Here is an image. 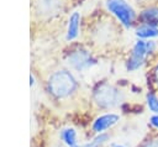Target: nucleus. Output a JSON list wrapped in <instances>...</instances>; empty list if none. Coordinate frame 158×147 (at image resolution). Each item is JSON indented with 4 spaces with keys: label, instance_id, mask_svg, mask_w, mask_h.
<instances>
[{
    "label": "nucleus",
    "instance_id": "nucleus-5",
    "mask_svg": "<svg viewBox=\"0 0 158 147\" xmlns=\"http://www.w3.org/2000/svg\"><path fill=\"white\" fill-rule=\"evenodd\" d=\"M118 120H120V116L117 114L107 112V114H104V115L98 116L93 121L91 128H93L94 132H96V133L100 135V133H104L110 127H112L114 125H116L118 122Z\"/></svg>",
    "mask_w": 158,
    "mask_h": 147
},
{
    "label": "nucleus",
    "instance_id": "nucleus-13",
    "mask_svg": "<svg viewBox=\"0 0 158 147\" xmlns=\"http://www.w3.org/2000/svg\"><path fill=\"white\" fill-rule=\"evenodd\" d=\"M154 48H156V42L154 41H147L146 42V49H147V54H149V53H152L153 51H154Z\"/></svg>",
    "mask_w": 158,
    "mask_h": 147
},
{
    "label": "nucleus",
    "instance_id": "nucleus-16",
    "mask_svg": "<svg viewBox=\"0 0 158 147\" xmlns=\"http://www.w3.org/2000/svg\"><path fill=\"white\" fill-rule=\"evenodd\" d=\"M154 75H156V80H157V83H158V65H157V68H156V70H154Z\"/></svg>",
    "mask_w": 158,
    "mask_h": 147
},
{
    "label": "nucleus",
    "instance_id": "nucleus-2",
    "mask_svg": "<svg viewBox=\"0 0 158 147\" xmlns=\"http://www.w3.org/2000/svg\"><path fill=\"white\" fill-rule=\"evenodd\" d=\"M107 10L116 16V19L121 22L122 26L130 28L135 21L136 14L131 5L125 0H106Z\"/></svg>",
    "mask_w": 158,
    "mask_h": 147
},
{
    "label": "nucleus",
    "instance_id": "nucleus-6",
    "mask_svg": "<svg viewBox=\"0 0 158 147\" xmlns=\"http://www.w3.org/2000/svg\"><path fill=\"white\" fill-rule=\"evenodd\" d=\"M68 61H69L68 63L77 70H83L85 68H89L91 64H94L91 56L86 51H83V49L70 53L68 57Z\"/></svg>",
    "mask_w": 158,
    "mask_h": 147
},
{
    "label": "nucleus",
    "instance_id": "nucleus-9",
    "mask_svg": "<svg viewBox=\"0 0 158 147\" xmlns=\"http://www.w3.org/2000/svg\"><path fill=\"white\" fill-rule=\"evenodd\" d=\"M60 138L68 147H74L78 145V133L73 127H65L60 131Z\"/></svg>",
    "mask_w": 158,
    "mask_h": 147
},
{
    "label": "nucleus",
    "instance_id": "nucleus-12",
    "mask_svg": "<svg viewBox=\"0 0 158 147\" xmlns=\"http://www.w3.org/2000/svg\"><path fill=\"white\" fill-rule=\"evenodd\" d=\"M107 140H109V135H107V133H100V135H98L94 140H91L90 142H86V143L81 145V147H100V146L104 145Z\"/></svg>",
    "mask_w": 158,
    "mask_h": 147
},
{
    "label": "nucleus",
    "instance_id": "nucleus-15",
    "mask_svg": "<svg viewBox=\"0 0 158 147\" xmlns=\"http://www.w3.org/2000/svg\"><path fill=\"white\" fill-rule=\"evenodd\" d=\"M149 124H151L154 128L158 130V115H152V116L149 117Z\"/></svg>",
    "mask_w": 158,
    "mask_h": 147
},
{
    "label": "nucleus",
    "instance_id": "nucleus-8",
    "mask_svg": "<svg viewBox=\"0 0 158 147\" xmlns=\"http://www.w3.org/2000/svg\"><path fill=\"white\" fill-rule=\"evenodd\" d=\"M136 36L139 40L143 38H153L158 36V27L157 26H152V25H141L139 27H137L136 30Z\"/></svg>",
    "mask_w": 158,
    "mask_h": 147
},
{
    "label": "nucleus",
    "instance_id": "nucleus-11",
    "mask_svg": "<svg viewBox=\"0 0 158 147\" xmlns=\"http://www.w3.org/2000/svg\"><path fill=\"white\" fill-rule=\"evenodd\" d=\"M146 101H147L148 109H149L154 115H158V96L154 95L153 93H148V94L146 95Z\"/></svg>",
    "mask_w": 158,
    "mask_h": 147
},
{
    "label": "nucleus",
    "instance_id": "nucleus-4",
    "mask_svg": "<svg viewBox=\"0 0 158 147\" xmlns=\"http://www.w3.org/2000/svg\"><path fill=\"white\" fill-rule=\"evenodd\" d=\"M146 54H147L146 42L143 40L136 41V43L132 48L131 56L127 61V70L133 72V70H137L139 67H142L144 58H146Z\"/></svg>",
    "mask_w": 158,
    "mask_h": 147
},
{
    "label": "nucleus",
    "instance_id": "nucleus-1",
    "mask_svg": "<svg viewBox=\"0 0 158 147\" xmlns=\"http://www.w3.org/2000/svg\"><path fill=\"white\" fill-rule=\"evenodd\" d=\"M49 91L57 98L69 96L77 88V82L74 77L67 70H57L49 77L48 80Z\"/></svg>",
    "mask_w": 158,
    "mask_h": 147
},
{
    "label": "nucleus",
    "instance_id": "nucleus-10",
    "mask_svg": "<svg viewBox=\"0 0 158 147\" xmlns=\"http://www.w3.org/2000/svg\"><path fill=\"white\" fill-rule=\"evenodd\" d=\"M141 17L146 25L157 26L158 25V7H151L142 11Z\"/></svg>",
    "mask_w": 158,
    "mask_h": 147
},
{
    "label": "nucleus",
    "instance_id": "nucleus-3",
    "mask_svg": "<svg viewBox=\"0 0 158 147\" xmlns=\"http://www.w3.org/2000/svg\"><path fill=\"white\" fill-rule=\"evenodd\" d=\"M94 99H95L96 104H98L100 107L110 109V107L117 106V105L121 103V100H122V94H121L120 90H117L115 86L104 84V85L99 86L98 90H95V93H94Z\"/></svg>",
    "mask_w": 158,
    "mask_h": 147
},
{
    "label": "nucleus",
    "instance_id": "nucleus-17",
    "mask_svg": "<svg viewBox=\"0 0 158 147\" xmlns=\"http://www.w3.org/2000/svg\"><path fill=\"white\" fill-rule=\"evenodd\" d=\"M114 147H125V146H121V145H116V146H114Z\"/></svg>",
    "mask_w": 158,
    "mask_h": 147
},
{
    "label": "nucleus",
    "instance_id": "nucleus-14",
    "mask_svg": "<svg viewBox=\"0 0 158 147\" xmlns=\"http://www.w3.org/2000/svg\"><path fill=\"white\" fill-rule=\"evenodd\" d=\"M142 147H158V138H152L148 140Z\"/></svg>",
    "mask_w": 158,
    "mask_h": 147
},
{
    "label": "nucleus",
    "instance_id": "nucleus-7",
    "mask_svg": "<svg viewBox=\"0 0 158 147\" xmlns=\"http://www.w3.org/2000/svg\"><path fill=\"white\" fill-rule=\"evenodd\" d=\"M79 25H80V14L74 11L68 21V30H67V40L73 41L79 35Z\"/></svg>",
    "mask_w": 158,
    "mask_h": 147
}]
</instances>
